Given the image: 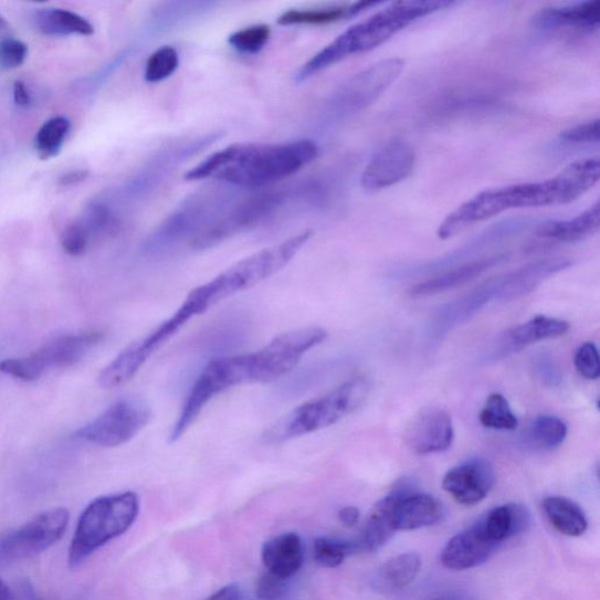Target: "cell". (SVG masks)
I'll return each mask as SVG.
<instances>
[{
    "instance_id": "1",
    "label": "cell",
    "mask_w": 600,
    "mask_h": 600,
    "mask_svg": "<svg viewBox=\"0 0 600 600\" xmlns=\"http://www.w3.org/2000/svg\"><path fill=\"white\" fill-rule=\"evenodd\" d=\"M600 177L598 158L578 160L547 181L493 188L461 204L440 224L438 236L449 240L464 229L502 212L571 203L593 188Z\"/></svg>"
},
{
    "instance_id": "2",
    "label": "cell",
    "mask_w": 600,
    "mask_h": 600,
    "mask_svg": "<svg viewBox=\"0 0 600 600\" xmlns=\"http://www.w3.org/2000/svg\"><path fill=\"white\" fill-rule=\"evenodd\" d=\"M303 357L301 343L292 335L282 334L260 351L211 360L191 387L173 424L170 442L182 438L219 394L240 385L277 380L294 370Z\"/></svg>"
},
{
    "instance_id": "3",
    "label": "cell",
    "mask_w": 600,
    "mask_h": 600,
    "mask_svg": "<svg viewBox=\"0 0 600 600\" xmlns=\"http://www.w3.org/2000/svg\"><path fill=\"white\" fill-rule=\"evenodd\" d=\"M313 140L236 144L211 154L186 173L187 181L217 179L239 188H263L294 176L318 158Z\"/></svg>"
},
{
    "instance_id": "4",
    "label": "cell",
    "mask_w": 600,
    "mask_h": 600,
    "mask_svg": "<svg viewBox=\"0 0 600 600\" xmlns=\"http://www.w3.org/2000/svg\"><path fill=\"white\" fill-rule=\"evenodd\" d=\"M451 2H397L347 29L302 66L297 83L346 57L375 50L418 19L452 7Z\"/></svg>"
},
{
    "instance_id": "5",
    "label": "cell",
    "mask_w": 600,
    "mask_h": 600,
    "mask_svg": "<svg viewBox=\"0 0 600 600\" xmlns=\"http://www.w3.org/2000/svg\"><path fill=\"white\" fill-rule=\"evenodd\" d=\"M313 235L312 230H306L280 244L265 248L228 267L214 280L193 288L188 297L197 304L201 314H204L211 306L280 273Z\"/></svg>"
},
{
    "instance_id": "6",
    "label": "cell",
    "mask_w": 600,
    "mask_h": 600,
    "mask_svg": "<svg viewBox=\"0 0 600 600\" xmlns=\"http://www.w3.org/2000/svg\"><path fill=\"white\" fill-rule=\"evenodd\" d=\"M370 391L371 386L366 378L347 380L334 391L298 406L266 431L263 439L266 443L276 444L330 428L356 412Z\"/></svg>"
},
{
    "instance_id": "7",
    "label": "cell",
    "mask_w": 600,
    "mask_h": 600,
    "mask_svg": "<svg viewBox=\"0 0 600 600\" xmlns=\"http://www.w3.org/2000/svg\"><path fill=\"white\" fill-rule=\"evenodd\" d=\"M139 496L133 492L103 496L90 503L81 515L69 550V564L80 567L96 550L124 535L137 520Z\"/></svg>"
},
{
    "instance_id": "8",
    "label": "cell",
    "mask_w": 600,
    "mask_h": 600,
    "mask_svg": "<svg viewBox=\"0 0 600 600\" xmlns=\"http://www.w3.org/2000/svg\"><path fill=\"white\" fill-rule=\"evenodd\" d=\"M307 188L301 186L271 189L232 207L190 241L191 249L201 251L217 246L248 229L273 219L290 200L301 196Z\"/></svg>"
},
{
    "instance_id": "9",
    "label": "cell",
    "mask_w": 600,
    "mask_h": 600,
    "mask_svg": "<svg viewBox=\"0 0 600 600\" xmlns=\"http://www.w3.org/2000/svg\"><path fill=\"white\" fill-rule=\"evenodd\" d=\"M199 309L189 299L170 318L161 323L146 337L134 341L102 371L98 382L103 389L112 390L131 380L148 359L170 338L176 336L190 319L199 316Z\"/></svg>"
},
{
    "instance_id": "10",
    "label": "cell",
    "mask_w": 600,
    "mask_h": 600,
    "mask_svg": "<svg viewBox=\"0 0 600 600\" xmlns=\"http://www.w3.org/2000/svg\"><path fill=\"white\" fill-rule=\"evenodd\" d=\"M102 333H84L56 338L27 357L0 361V372L18 380L34 381L48 371L67 369L101 344Z\"/></svg>"
},
{
    "instance_id": "11",
    "label": "cell",
    "mask_w": 600,
    "mask_h": 600,
    "mask_svg": "<svg viewBox=\"0 0 600 600\" xmlns=\"http://www.w3.org/2000/svg\"><path fill=\"white\" fill-rule=\"evenodd\" d=\"M150 419L151 410L145 401L123 399L76 431L75 438L101 448H118L137 436Z\"/></svg>"
},
{
    "instance_id": "12",
    "label": "cell",
    "mask_w": 600,
    "mask_h": 600,
    "mask_svg": "<svg viewBox=\"0 0 600 600\" xmlns=\"http://www.w3.org/2000/svg\"><path fill=\"white\" fill-rule=\"evenodd\" d=\"M70 522L64 508L39 514L28 524L0 538V565H9L46 551L60 540Z\"/></svg>"
},
{
    "instance_id": "13",
    "label": "cell",
    "mask_w": 600,
    "mask_h": 600,
    "mask_svg": "<svg viewBox=\"0 0 600 600\" xmlns=\"http://www.w3.org/2000/svg\"><path fill=\"white\" fill-rule=\"evenodd\" d=\"M222 197L201 196L186 202L173 212L157 230L152 232L145 244L150 254L162 253L164 250L189 238L190 241L207 228L211 215L220 208Z\"/></svg>"
},
{
    "instance_id": "14",
    "label": "cell",
    "mask_w": 600,
    "mask_h": 600,
    "mask_svg": "<svg viewBox=\"0 0 600 600\" xmlns=\"http://www.w3.org/2000/svg\"><path fill=\"white\" fill-rule=\"evenodd\" d=\"M403 67L401 60L391 57L359 72L335 94L333 106L344 113H355L371 106L397 82Z\"/></svg>"
},
{
    "instance_id": "15",
    "label": "cell",
    "mask_w": 600,
    "mask_h": 600,
    "mask_svg": "<svg viewBox=\"0 0 600 600\" xmlns=\"http://www.w3.org/2000/svg\"><path fill=\"white\" fill-rule=\"evenodd\" d=\"M417 162L413 147L394 140L383 146L361 173V187L367 192H377L408 179Z\"/></svg>"
},
{
    "instance_id": "16",
    "label": "cell",
    "mask_w": 600,
    "mask_h": 600,
    "mask_svg": "<svg viewBox=\"0 0 600 600\" xmlns=\"http://www.w3.org/2000/svg\"><path fill=\"white\" fill-rule=\"evenodd\" d=\"M495 471L485 459L464 461L444 475L442 487L460 505L472 507L485 499L494 487Z\"/></svg>"
},
{
    "instance_id": "17",
    "label": "cell",
    "mask_w": 600,
    "mask_h": 600,
    "mask_svg": "<svg viewBox=\"0 0 600 600\" xmlns=\"http://www.w3.org/2000/svg\"><path fill=\"white\" fill-rule=\"evenodd\" d=\"M454 440L451 415L440 409L422 411L414 418L404 442L418 455H430L448 451Z\"/></svg>"
},
{
    "instance_id": "18",
    "label": "cell",
    "mask_w": 600,
    "mask_h": 600,
    "mask_svg": "<svg viewBox=\"0 0 600 600\" xmlns=\"http://www.w3.org/2000/svg\"><path fill=\"white\" fill-rule=\"evenodd\" d=\"M497 547L477 520L449 541L441 552V564L453 571L470 570L487 562Z\"/></svg>"
},
{
    "instance_id": "19",
    "label": "cell",
    "mask_w": 600,
    "mask_h": 600,
    "mask_svg": "<svg viewBox=\"0 0 600 600\" xmlns=\"http://www.w3.org/2000/svg\"><path fill=\"white\" fill-rule=\"evenodd\" d=\"M400 496L396 508V529L410 531L432 527L443 518L442 503L429 495L419 493L402 482L398 486Z\"/></svg>"
},
{
    "instance_id": "20",
    "label": "cell",
    "mask_w": 600,
    "mask_h": 600,
    "mask_svg": "<svg viewBox=\"0 0 600 600\" xmlns=\"http://www.w3.org/2000/svg\"><path fill=\"white\" fill-rule=\"evenodd\" d=\"M571 265L567 259H549L497 277V298L513 301L527 296L541 283Z\"/></svg>"
},
{
    "instance_id": "21",
    "label": "cell",
    "mask_w": 600,
    "mask_h": 600,
    "mask_svg": "<svg viewBox=\"0 0 600 600\" xmlns=\"http://www.w3.org/2000/svg\"><path fill=\"white\" fill-rule=\"evenodd\" d=\"M569 330L570 324L564 319L537 316L510 328L503 335L498 343L497 355L517 352L533 344L564 337Z\"/></svg>"
},
{
    "instance_id": "22",
    "label": "cell",
    "mask_w": 600,
    "mask_h": 600,
    "mask_svg": "<svg viewBox=\"0 0 600 600\" xmlns=\"http://www.w3.org/2000/svg\"><path fill=\"white\" fill-rule=\"evenodd\" d=\"M262 560L267 572L282 579L293 577L304 562L301 536L286 533L269 539L262 549Z\"/></svg>"
},
{
    "instance_id": "23",
    "label": "cell",
    "mask_w": 600,
    "mask_h": 600,
    "mask_svg": "<svg viewBox=\"0 0 600 600\" xmlns=\"http://www.w3.org/2000/svg\"><path fill=\"white\" fill-rule=\"evenodd\" d=\"M400 493L398 487L380 499L366 519L361 537L357 545L359 551L375 552L386 546L396 529V508Z\"/></svg>"
},
{
    "instance_id": "24",
    "label": "cell",
    "mask_w": 600,
    "mask_h": 600,
    "mask_svg": "<svg viewBox=\"0 0 600 600\" xmlns=\"http://www.w3.org/2000/svg\"><path fill=\"white\" fill-rule=\"evenodd\" d=\"M506 260V255H497L461 265L449 273L417 284L410 290V294L412 297L419 298L448 293L450 290L471 283Z\"/></svg>"
},
{
    "instance_id": "25",
    "label": "cell",
    "mask_w": 600,
    "mask_h": 600,
    "mask_svg": "<svg viewBox=\"0 0 600 600\" xmlns=\"http://www.w3.org/2000/svg\"><path fill=\"white\" fill-rule=\"evenodd\" d=\"M536 27L546 30L578 29L582 31L598 30L600 23V4L586 2L569 7L548 8L534 18Z\"/></svg>"
},
{
    "instance_id": "26",
    "label": "cell",
    "mask_w": 600,
    "mask_h": 600,
    "mask_svg": "<svg viewBox=\"0 0 600 600\" xmlns=\"http://www.w3.org/2000/svg\"><path fill=\"white\" fill-rule=\"evenodd\" d=\"M487 536L497 546L522 533L531 524L529 509L519 503H507L488 512L478 519Z\"/></svg>"
},
{
    "instance_id": "27",
    "label": "cell",
    "mask_w": 600,
    "mask_h": 600,
    "mask_svg": "<svg viewBox=\"0 0 600 600\" xmlns=\"http://www.w3.org/2000/svg\"><path fill=\"white\" fill-rule=\"evenodd\" d=\"M600 227V203L597 201L582 214L567 221H551L537 229V236L560 243L583 241L598 232Z\"/></svg>"
},
{
    "instance_id": "28",
    "label": "cell",
    "mask_w": 600,
    "mask_h": 600,
    "mask_svg": "<svg viewBox=\"0 0 600 600\" xmlns=\"http://www.w3.org/2000/svg\"><path fill=\"white\" fill-rule=\"evenodd\" d=\"M551 526L569 537H579L588 530V518L579 505L562 496H549L541 503Z\"/></svg>"
},
{
    "instance_id": "29",
    "label": "cell",
    "mask_w": 600,
    "mask_h": 600,
    "mask_svg": "<svg viewBox=\"0 0 600 600\" xmlns=\"http://www.w3.org/2000/svg\"><path fill=\"white\" fill-rule=\"evenodd\" d=\"M421 569L417 554H401L380 567L376 575V587L383 592H397L409 588Z\"/></svg>"
},
{
    "instance_id": "30",
    "label": "cell",
    "mask_w": 600,
    "mask_h": 600,
    "mask_svg": "<svg viewBox=\"0 0 600 600\" xmlns=\"http://www.w3.org/2000/svg\"><path fill=\"white\" fill-rule=\"evenodd\" d=\"M34 25L48 36L94 33V28L86 18L63 9L39 10L34 15Z\"/></svg>"
},
{
    "instance_id": "31",
    "label": "cell",
    "mask_w": 600,
    "mask_h": 600,
    "mask_svg": "<svg viewBox=\"0 0 600 600\" xmlns=\"http://www.w3.org/2000/svg\"><path fill=\"white\" fill-rule=\"evenodd\" d=\"M378 6L375 2H362L351 7H333L324 9L290 10L278 18V25H323L340 21V19L358 14L367 8Z\"/></svg>"
},
{
    "instance_id": "32",
    "label": "cell",
    "mask_w": 600,
    "mask_h": 600,
    "mask_svg": "<svg viewBox=\"0 0 600 600\" xmlns=\"http://www.w3.org/2000/svg\"><path fill=\"white\" fill-rule=\"evenodd\" d=\"M70 129L71 123L65 116H55L46 122L36 133L38 157L42 160H50L60 154Z\"/></svg>"
},
{
    "instance_id": "33",
    "label": "cell",
    "mask_w": 600,
    "mask_h": 600,
    "mask_svg": "<svg viewBox=\"0 0 600 600\" xmlns=\"http://www.w3.org/2000/svg\"><path fill=\"white\" fill-rule=\"evenodd\" d=\"M567 436L566 422L554 415L537 417L529 431V439L535 446L547 451L559 448Z\"/></svg>"
},
{
    "instance_id": "34",
    "label": "cell",
    "mask_w": 600,
    "mask_h": 600,
    "mask_svg": "<svg viewBox=\"0 0 600 600\" xmlns=\"http://www.w3.org/2000/svg\"><path fill=\"white\" fill-rule=\"evenodd\" d=\"M478 419L486 429L495 431H514L518 425L509 401L499 393L487 398Z\"/></svg>"
},
{
    "instance_id": "35",
    "label": "cell",
    "mask_w": 600,
    "mask_h": 600,
    "mask_svg": "<svg viewBox=\"0 0 600 600\" xmlns=\"http://www.w3.org/2000/svg\"><path fill=\"white\" fill-rule=\"evenodd\" d=\"M356 551H359V547L354 541L330 537H319L315 540V560L323 568H338L347 556Z\"/></svg>"
},
{
    "instance_id": "36",
    "label": "cell",
    "mask_w": 600,
    "mask_h": 600,
    "mask_svg": "<svg viewBox=\"0 0 600 600\" xmlns=\"http://www.w3.org/2000/svg\"><path fill=\"white\" fill-rule=\"evenodd\" d=\"M180 65V55L172 46H162L155 51L147 61L145 80L149 84H157L168 80L177 72Z\"/></svg>"
},
{
    "instance_id": "37",
    "label": "cell",
    "mask_w": 600,
    "mask_h": 600,
    "mask_svg": "<svg viewBox=\"0 0 600 600\" xmlns=\"http://www.w3.org/2000/svg\"><path fill=\"white\" fill-rule=\"evenodd\" d=\"M270 35V27L254 25L232 33L228 43L241 53L255 54L267 44Z\"/></svg>"
},
{
    "instance_id": "38",
    "label": "cell",
    "mask_w": 600,
    "mask_h": 600,
    "mask_svg": "<svg viewBox=\"0 0 600 600\" xmlns=\"http://www.w3.org/2000/svg\"><path fill=\"white\" fill-rule=\"evenodd\" d=\"M577 372L589 380H597L600 376V361L598 348L593 343L580 346L575 355Z\"/></svg>"
},
{
    "instance_id": "39",
    "label": "cell",
    "mask_w": 600,
    "mask_h": 600,
    "mask_svg": "<svg viewBox=\"0 0 600 600\" xmlns=\"http://www.w3.org/2000/svg\"><path fill=\"white\" fill-rule=\"evenodd\" d=\"M29 49L18 39L8 38L0 42V69L14 70L27 61Z\"/></svg>"
},
{
    "instance_id": "40",
    "label": "cell",
    "mask_w": 600,
    "mask_h": 600,
    "mask_svg": "<svg viewBox=\"0 0 600 600\" xmlns=\"http://www.w3.org/2000/svg\"><path fill=\"white\" fill-rule=\"evenodd\" d=\"M90 234L84 224L73 223L69 225L62 235V245L71 256H81L88 245Z\"/></svg>"
},
{
    "instance_id": "41",
    "label": "cell",
    "mask_w": 600,
    "mask_h": 600,
    "mask_svg": "<svg viewBox=\"0 0 600 600\" xmlns=\"http://www.w3.org/2000/svg\"><path fill=\"white\" fill-rule=\"evenodd\" d=\"M287 592L286 579L266 572L256 585V596L261 600H281Z\"/></svg>"
},
{
    "instance_id": "42",
    "label": "cell",
    "mask_w": 600,
    "mask_h": 600,
    "mask_svg": "<svg viewBox=\"0 0 600 600\" xmlns=\"http://www.w3.org/2000/svg\"><path fill=\"white\" fill-rule=\"evenodd\" d=\"M560 139L571 144H598L599 120L580 124L560 134Z\"/></svg>"
},
{
    "instance_id": "43",
    "label": "cell",
    "mask_w": 600,
    "mask_h": 600,
    "mask_svg": "<svg viewBox=\"0 0 600 600\" xmlns=\"http://www.w3.org/2000/svg\"><path fill=\"white\" fill-rule=\"evenodd\" d=\"M207 600H246V596L239 585H229L211 594Z\"/></svg>"
},
{
    "instance_id": "44",
    "label": "cell",
    "mask_w": 600,
    "mask_h": 600,
    "mask_svg": "<svg viewBox=\"0 0 600 600\" xmlns=\"http://www.w3.org/2000/svg\"><path fill=\"white\" fill-rule=\"evenodd\" d=\"M13 101L17 106L27 108L31 105L32 98L27 85L18 81L13 85Z\"/></svg>"
},
{
    "instance_id": "45",
    "label": "cell",
    "mask_w": 600,
    "mask_h": 600,
    "mask_svg": "<svg viewBox=\"0 0 600 600\" xmlns=\"http://www.w3.org/2000/svg\"><path fill=\"white\" fill-rule=\"evenodd\" d=\"M340 524L347 528H352L359 524L360 510L354 506H347L338 512Z\"/></svg>"
},
{
    "instance_id": "46",
    "label": "cell",
    "mask_w": 600,
    "mask_h": 600,
    "mask_svg": "<svg viewBox=\"0 0 600 600\" xmlns=\"http://www.w3.org/2000/svg\"><path fill=\"white\" fill-rule=\"evenodd\" d=\"M88 176V171L86 170H75V171H70L67 173H65L64 177L61 178V186H74L76 183H80L84 180H86Z\"/></svg>"
},
{
    "instance_id": "47",
    "label": "cell",
    "mask_w": 600,
    "mask_h": 600,
    "mask_svg": "<svg viewBox=\"0 0 600 600\" xmlns=\"http://www.w3.org/2000/svg\"><path fill=\"white\" fill-rule=\"evenodd\" d=\"M0 600H12L9 587L0 579Z\"/></svg>"
},
{
    "instance_id": "48",
    "label": "cell",
    "mask_w": 600,
    "mask_h": 600,
    "mask_svg": "<svg viewBox=\"0 0 600 600\" xmlns=\"http://www.w3.org/2000/svg\"><path fill=\"white\" fill-rule=\"evenodd\" d=\"M433 600H474V599L467 594H448V596L435 598Z\"/></svg>"
},
{
    "instance_id": "49",
    "label": "cell",
    "mask_w": 600,
    "mask_h": 600,
    "mask_svg": "<svg viewBox=\"0 0 600 600\" xmlns=\"http://www.w3.org/2000/svg\"><path fill=\"white\" fill-rule=\"evenodd\" d=\"M3 24H4L3 18L0 17V27H2Z\"/></svg>"
}]
</instances>
